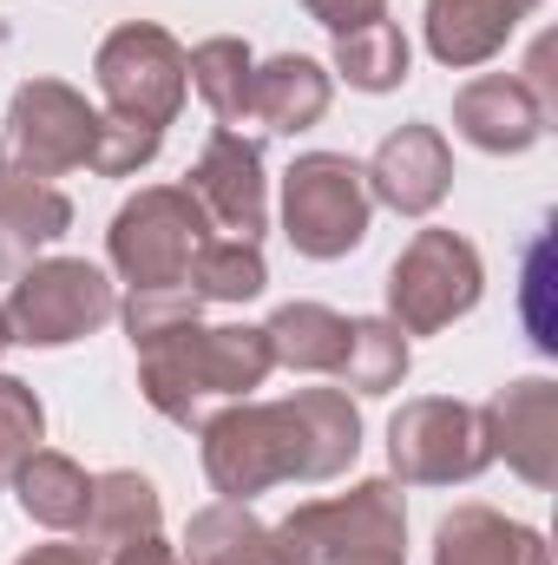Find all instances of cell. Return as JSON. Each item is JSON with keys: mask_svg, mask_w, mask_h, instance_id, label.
<instances>
[{"mask_svg": "<svg viewBox=\"0 0 558 565\" xmlns=\"http://www.w3.org/2000/svg\"><path fill=\"white\" fill-rule=\"evenodd\" d=\"M204 434V473L224 500H257L282 480H335L362 454V415L342 388H296L289 402H230Z\"/></svg>", "mask_w": 558, "mask_h": 565, "instance_id": "6da1fadb", "label": "cell"}, {"mask_svg": "<svg viewBox=\"0 0 558 565\" xmlns=\"http://www.w3.org/2000/svg\"><path fill=\"white\" fill-rule=\"evenodd\" d=\"M270 335L264 329H164L139 342V388L144 402L178 427H204L230 402H250V388L270 382Z\"/></svg>", "mask_w": 558, "mask_h": 565, "instance_id": "7a4b0ae2", "label": "cell"}, {"mask_svg": "<svg viewBox=\"0 0 558 565\" xmlns=\"http://www.w3.org/2000/svg\"><path fill=\"white\" fill-rule=\"evenodd\" d=\"M408 513L388 480H362L335 500L296 507L270 526V565H355V559H401Z\"/></svg>", "mask_w": 558, "mask_h": 565, "instance_id": "3957f363", "label": "cell"}, {"mask_svg": "<svg viewBox=\"0 0 558 565\" xmlns=\"http://www.w3.org/2000/svg\"><path fill=\"white\" fill-rule=\"evenodd\" d=\"M368 211H375L368 178L342 151H302L282 171V237L315 264H335V257L362 250Z\"/></svg>", "mask_w": 558, "mask_h": 565, "instance_id": "277c9868", "label": "cell"}, {"mask_svg": "<svg viewBox=\"0 0 558 565\" xmlns=\"http://www.w3.org/2000/svg\"><path fill=\"white\" fill-rule=\"evenodd\" d=\"M0 316H7V335L26 349H66L79 335H99L119 316V289L86 257H46L13 277Z\"/></svg>", "mask_w": 558, "mask_h": 565, "instance_id": "5b68a950", "label": "cell"}, {"mask_svg": "<svg viewBox=\"0 0 558 565\" xmlns=\"http://www.w3.org/2000/svg\"><path fill=\"white\" fill-rule=\"evenodd\" d=\"M204 224L211 217L197 211V198L184 184H151V191H139L112 217V231H106L112 270L132 282V289H178L184 270H191V257H197V244L211 237Z\"/></svg>", "mask_w": 558, "mask_h": 565, "instance_id": "8992f818", "label": "cell"}, {"mask_svg": "<svg viewBox=\"0 0 558 565\" xmlns=\"http://www.w3.org/2000/svg\"><path fill=\"white\" fill-rule=\"evenodd\" d=\"M93 73H99V93H106L112 119L158 126V132L184 113V93H191L184 46H178L164 26H151V20H132V26L106 33V46H99Z\"/></svg>", "mask_w": 558, "mask_h": 565, "instance_id": "52a82bcc", "label": "cell"}, {"mask_svg": "<svg viewBox=\"0 0 558 565\" xmlns=\"http://www.w3.org/2000/svg\"><path fill=\"white\" fill-rule=\"evenodd\" d=\"M480 250L453 231H415V244L395 257L388 270V322L401 335H433L453 316H466L480 302Z\"/></svg>", "mask_w": 558, "mask_h": 565, "instance_id": "ba28073f", "label": "cell"}, {"mask_svg": "<svg viewBox=\"0 0 558 565\" xmlns=\"http://www.w3.org/2000/svg\"><path fill=\"white\" fill-rule=\"evenodd\" d=\"M388 460L408 487H453V480H473L486 473L493 460V440H486V415L466 408V402H447V395H427L408 402L395 422H388Z\"/></svg>", "mask_w": 558, "mask_h": 565, "instance_id": "9c48e42d", "label": "cell"}, {"mask_svg": "<svg viewBox=\"0 0 558 565\" xmlns=\"http://www.w3.org/2000/svg\"><path fill=\"white\" fill-rule=\"evenodd\" d=\"M99 126H106V113H93L86 93H73L66 79H26L13 93V113H7L20 171H33V178H60V171L93 164Z\"/></svg>", "mask_w": 558, "mask_h": 565, "instance_id": "30bf717a", "label": "cell"}, {"mask_svg": "<svg viewBox=\"0 0 558 565\" xmlns=\"http://www.w3.org/2000/svg\"><path fill=\"white\" fill-rule=\"evenodd\" d=\"M184 191L197 198V211H204L224 237L257 244V237L270 231V178H264V151H257V139H244V132H230V126L204 145V158L191 164V184H184Z\"/></svg>", "mask_w": 558, "mask_h": 565, "instance_id": "8fae6325", "label": "cell"}, {"mask_svg": "<svg viewBox=\"0 0 558 565\" xmlns=\"http://www.w3.org/2000/svg\"><path fill=\"white\" fill-rule=\"evenodd\" d=\"M546 113L552 99L533 86V79H513V73H486L473 86H460L453 99V132L480 151H533L546 139Z\"/></svg>", "mask_w": 558, "mask_h": 565, "instance_id": "7c38bea8", "label": "cell"}, {"mask_svg": "<svg viewBox=\"0 0 558 565\" xmlns=\"http://www.w3.org/2000/svg\"><path fill=\"white\" fill-rule=\"evenodd\" d=\"M486 440L493 454H506V467L533 487H552L558 480V388L546 375L533 382H513L506 395H493L486 408Z\"/></svg>", "mask_w": 558, "mask_h": 565, "instance_id": "4fadbf2b", "label": "cell"}, {"mask_svg": "<svg viewBox=\"0 0 558 565\" xmlns=\"http://www.w3.org/2000/svg\"><path fill=\"white\" fill-rule=\"evenodd\" d=\"M362 178H368V198H382L388 211L427 217V211L453 191V151H447V139H440L433 126H401V132L382 139L375 164H368Z\"/></svg>", "mask_w": 558, "mask_h": 565, "instance_id": "5bb4252c", "label": "cell"}, {"mask_svg": "<svg viewBox=\"0 0 558 565\" xmlns=\"http://www.w3.org/2000/svg\"><path fill=\"white\" fill-rule=\"evenodd\" d=\"M73 231V204L66 191H53L46 178L20 171V164H0V282H13L33 250L60 244Z\"/></svg>", "mask_w": 558, "mask_h": 565, "instance_id": "9a60e30c", "label": "cell"}, {"mask_svg": "<svg viewBox=\"0 0 558 565\" xmlns=\"http://www.w3.org/2000/svg\"><path fill=\"white\" fill-rule=\"evenodd\" d=\"M539 0H427V53L440 66H486Z\"/></svg>", "mask_w": 558, "mask_h": 565, "instance_id": "2e32d148", "label": "cell"}, {"mask_svg": "<svg viewBox=\"0 0 558 565\" xmlns=\"http://www.w3.org/2000/svg\"><path fill=\"white\" fill-rule=\"evenodd\" d=\"M433 565H552L546 540L493 507H453L433 533Z\"/></svg>", "mask_w": 558, "mask_h": 565, "instance_id": "e0dca14e", "label": "cell"}, {"mask_svg": "<svg viewBox=\"0 0 558 565\" xmlns=\"http://www.w3.org/2000/svg\"><path fill=\"white\" fill-rule=\"evenodd\" d=\"M158 520H164V507H158V487H151L144 473H132V467L99 473V480H93L86 526H79V546H86L93 559H112L119 546L151 540V533H158Z\"/></svg>", "mask_w": 558, "mask_h": 565, "instance_id": "ac0fdd59", "label": "cell"}, {"mask_svg": "<svg viewBox=\"0 0 558 565\" xmlns=\"http://www.w3.org/2000/svg\"><path fill=\"white\" fill-rule=\"evenodd\" d=\"M329 113V73L309 53H277L250 73V119L264 132H309Z\"/></svg>", "mask_w": 558, "mask_h": 565, "instance_id": "d6986e66", "label": "cell"}, {"mask_svg": "<svg viewBox=\"0 0 558 565\" xmlns=\"http://www.w3.org/2000/svg\"><path fill=\"white\" fill-rule=\"evenodd\" d=\"M13 493H20V513L46 533H79L86 526V507H93V473L53 447H33L13 473Z\"/></svg>", "mask_w": 558, "mask_h": 565, "instance_id": "ffe728a7", "label": "cell"}, {"mask_svg": "<svg viewBox=\"0 0 558 565\" xmlns=\"http://www.w3.org/2000/svg\"><path fill=\"white\" fill-rule=\"evenodd\" d=\"M270 335V362L296 369V375H335L342 342H348V316L322 309V302H282L277 316L264 322Z\"/></svg>", "mask_w": 558, "mask_h": 565, "instance_id": "44dd1931", "label": "cell"}, {"mask_svg": "<svg viewBox=\"0 0 558 565\" xmlns=\"http://www.w3.org/2000/svg\"><path fill=\"white\" fill-rule=\"evenodd\" d=\"M184 565H270V526L244 500H217L191 520Z\"/></svg>", "mask_w": 558, "mask_h": 565, "instance_id": "7402d4cb", "label": "cell"}, {"mask_svg": "<svg viewBox=\"0 0 558 565\" xmlns=\"http://www.w3.org/2000/svg\"><path fill=\"white\" fill-rule=\"evenodd\" d=\"M184 73H191V86H197V99L217 113V126H244L250 119V73H257V60H250V46L244 40H230V33H217V40H204L197 53H184Z\"/></svg>", "mask_w": 558, "mask_h": 565, "instance_id": "603a6c76", "label": "cell"}, {"mask_svg": "<svg viewBox=\"0 0 558 565\" xmlns=\"http://www.w3.org/2000/svg\"><path fill=\"white\" fill-rule=\"evenodd\" d=\"M401 375H408V335L382 316H355L342 362H335V382L355 395H388V388H401Z\"/></svg>", "mask_w": 558, "mask_h": 565, "instance_id": "cb8c5ba5", "label": "cell"}, {"mask_svg": "<svg viewBox=\"0 0 558 565\" xmlns=\"http://www.w3.org/2000/svg\"><path fill=\"white\" fill-rule=\"evenodd\" d=\"M184 289L204 296V302H250V296L270 289V264L244 237H204L191 270H184Z\"/></svg>", "mask_w": 558, "mask_h": 565, "instance_id": "d4e9b609", "label": "cell"}, {"mask_svg": "<svg viewBox=\"0 0 558 565\" xmlns=\"http://www.w3.org/2000/svg\"><path fill=\"white\" fill-rule=\"evenodd\" d=\"M335 73L355 93H395L408 79V40H401V26L395 20H375V26L335 33Z\"/></svg>", "mask_w": 558, "mask_h": 565, "instance_id": "484cf974", "label": "cell"}, {"mask_svg": "<svg viewBox=\"0 0 558 565\" xmlns=\"http://www.w3.org/2000/svg\"><path fill=\"white\" fill-rule=\"evenodd\" d=\"M40 434H46V408H40V395L26 388V382H13V375H0V487L20 473V460L40 447Z\"/></svg>", "mask_w": 558, "mask_h": 565, "instance_id": "4316f807", "label": "cell"}, {"mask_svg": "<svg viewBox=\"0 0 558 565\" xmlns=\"http://www.w3.org/2000/svg\"><path fill=\"white\" fill-rule=\"evenodd\" d=\"M158 145H164L158 126H132V119H112V113H106L99 145H93V171H99V178H132V171H144V164L158 158Z\"/></svg>", "mask_w": 558, "mask_h": 565, "instance_id": "83f0119b", "label": "cell"}, {"mask_svg": "<svg viewBox=\"0 0 558 565\" xmlns=\"http://www.w3.org/2000/svg\"><path fill=\"white\" fill-rule=\"evenodd\" d=\"M197 309H204V296H191L184 282H178V289H132V302H126L132 349H139V342H151V335H164V329L197 322Z\"/></svg>", "mask_w": 558, "mask_h": 565, "instance_id": "f1b7e54d", "label": "cell"}, {"mask_svg": "<svg viewBox=\"0 0 558 565\" xmlns=\"http://www.w3.org/2000/svg\"><path fill=\"white\" fill-rule=\"evenodd\" d=\"M309 20H322L329 33H355V26H375L388 20V0H302Z\"/></svg>", "mask_w": 558, "mask_h": 565, "instance_id": "f546056e", "label": "cell"}, {"mask_svg": "<svg viewBox=\"0 0 558 565\" xmlns=\"http://www.w3.org/2000/svg\"><path fill=\"white\" fill-rule=\"evenodd\" d=\"M112 565H184V559H178V553H171V546L151 533V540H132V546H119V553H112Z\"/></svg>", "mask_w": 558, "mask_h": 565, "instance_id": "4dcf8cb0", "label": "cell"}, {"mask_svg": "<svg viewBox=\"0 0 558 565\" xmlns=\"http://www.w3.org/2000/svg\"><path fill=\"white\" fill-rule=\"evenodd\" d=\"M20 565H99L86 546H33Z\"/></svg>", "mask_w": 558, "mask_h": 565, "instance_id": "1f68e13d", "label": "cell"}, {"mask_svg": "<svg viewBox=\"0 0 558 565\" xmlns=\"http://www.w3.org/2000/svg\"><path fill=\"white\" fill-rule=\"evenodd\" d=\"M7 342H13V335H7V316H0V349H7Z\"/></svg>", "mask_w": 558, "mask_h": 565, "instance_id": "d6a6232c", "label": "cell"}, {"mask_svg": "<svg viewBox=\"0 0 558 565\" xmlns=\"http://www.w3.org/2000/svg\"><path fill=\"white\" fill-rule=\"evenodd\" d=\"M355 565H401V559H355Z\"/></svg>", "mask_w": 558, "mask_h": 565, "instance_id": "836d02e7", "label": "cell"}, {"mask_svg": "<svg viewBox=\"0 0 558 565\" xmlns=\"http://www.w3.org/2000/svg\"><path fill=\"white\" fill-rule=\"evenodd\" d=\"M0 164H7V158H0Z\"/></svg>", "mask_w": 558, "mask_h": 565, "instance_id": "e575fe53", "label": "cell"}]
</instances>
